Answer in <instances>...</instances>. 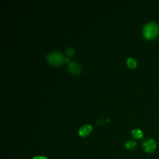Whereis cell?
Segmentation results:
<instances>
[{
	"mask_svg": "<svg viewBox=\"0 0 159 159\" xmlns=\"http://www.w3.org/2000/svg\"><path fill=\"white\" fill-rule=\"evenodd\" d=\"M33 159H47V158L43 156H37V157H34Z\"/></svg>",
	"mask_w": 159,
	"mask_h": 159,
	"instance_id": "8fae6325",
	"label": "cell"
},
{
	"mask_svg": "<svg viewBox=\"0 0 159 159\" xmlns=\"http://www.w3.org/2000/svg\"><path fill=\"white\" fill-rule=\"evenodd\" d=\"M66 53H67V55H68V56H69V57H72V56L74 55V54H75V50L73 49V48H68V49H67Z\"/></svg>",
	"mask_w": 159,
	"mask_h": 159,
	"instance_id": "9c48e42d",
	"label": "cell"
},
{
	"mask_svg": "<svg viewBox=\"0 0 159 159\" xmlns=\"http://www.w3.org/2000/svg\"><path fill=\"white\" fill-rule=\"evenodd\" d=\"M92 129H93V127H92V126L90 125V124H85V125H83L82 127H80V129H79V135L82 137L87 136L88 134H89Z\"/></svg>",
	"mask_w": 159,
	"mask_h": 159,
	"instance_id": "5b68a950",
	"label": "cell"
},
{
	"mask_svg": "<svg viewBox=\"0 0 159 159\" xmlns=\"http://www.w3.org/2000/svg\"><path fill=\"white\" fill-rule=\"evenodd\" d=\"M68 68L69 72L71 73V74L74 75H78L80 74L81 71H82V68H81L80 65H79L77 62L75 61L70 62V63L68 64Z\"/></svg>",
	"mask_w": 159,
	"mask_h": 159,
	"instance_id": "277c9868",
	"label": "cell"
},
{
	"mask_svg": "<svg viewBox=\"0 0 159 159\" xmlns=\"http://www.w3.org/2000/svg\"><path fill=\"white\" fill-rule=\"evenodd\" d=\"M136 146H137V143L135 142V141H131V140H129V141H127L125 144V147L127 148V149H130V150L134 149L135 147H136Z\"/></svg>",
	"mask_w": 159,
	"mask_h": 159,
	"instance_id": "ba28073f",
	"label": "cell"
},
{
	"mask_svg": "<svg viewBox=\"0 0 159 159\" xmlns=\"http://www.w3.org/2000/svg\"><path fill=\"white\" fill-rule=\"evenodd\" d=\"M127 66H128L130 68H132V69H134V68L137 67L136 61H135L134 58H132V57H129V58H127Z\"/></svg>",
	"mask_w": 159,
	"mask_h": 159,
	"instance_id": "52a82bcc",
	"label": "cell"
},
{
	"mask_svg": "<svg viewBox=\"0 0 159 159\" xmlns=\"http://www.w3.org/2000/svg\"><path fill=\"white\" fill-rule=\"evenodd\" d=\"M107 122H110V119L107 117H102L100 118L99 121H98V124H107Z\"/></svg>",
	"mask_w": 159,
	"mask_h": 159,
	"instance_id": "30bf717a",
	"label": "cell"
},
{
	"mask_svg": "<svg viewBox=\"0 0 159 159\" xmlns=\"http://www.w3.org/2000/svg\"><path fill=\"white\" fill-rule=\"evenodd\" d=\"M47 59L50 65H53V66H57V65H61L63 63H65L66 57H65L63 54H61V52L54 51L48 54Z\"/></svg>",
	"mask_w": 159,
	"mask_h": 159,
	"instance_id": "7a4b0ae2",
	"label": "cell"
},
{
	"mask_svg": "<svg viewBox=\"0 0 159 159\" xmlns=\"http://www.w3.org/2000/svg\"><path fill=\"white\" fill-rule=\"evenodd\" d=\"M132 136L134 138H137V139H140L143 137V133L140 129H134L131 132Z\"/></svg>",
	"mask_w": 159,
	"mask_h": 159,
	"instance_id": "8992f818",
	"label": "cell"
},
{
	"mask_svg": "<svg viewBox=\"0 0 159 159\" xmlns=\"http://www.w3.org/2000/svg\"><path fill=\"white\" fill-rule=\"evenodd\" d=\"M142 34L144 38L147 40H153L158 36L159 26L156 23L150 22L144 26Z\"/></svg>",
	"mask_w": 159,
	"mask_h": 159,
	"instance_id": "6da1fadb",
	"label": "cell"
},
{
	"mask_svg": "<svg viewBox=\"0 0 159 159\" xmlns=\"http://www.w3.org/2000/svg\"><path fill=\"white\" fill-rule=\"evenodd\" d=\"M142 146L146 152L151 153V152H153L156 148V142L152 138H147L143 141Z\"/></svg>",
	"mask_w": 159,
	"mask_h": 159,
	"instance_id": "3957f363",
	"label": "cell"
}]
</instances>
